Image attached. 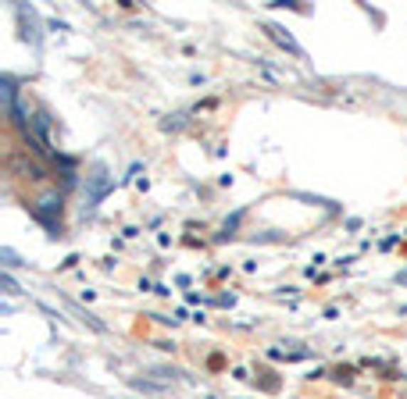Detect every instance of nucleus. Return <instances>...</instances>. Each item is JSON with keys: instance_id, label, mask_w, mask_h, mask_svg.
I'll list each match as a JSON object with an SVG mask.
<instances>
[{"instance_id": "nucleus-4", "label": "nucleus", "mask_w": 407, "mask_h": 399, "mask_svg": "<svg viewBox=\"0 0 407 399\" xmlns=\"http://www.w3.org/2000/svg\"><path fill=\"white\" fill-rule=\"evenodd\" d=\"M132 388H139V392H164L168 385H161V381H143V378H132Z\"/></svg>"}, {"instance_id": "nucleus-1", "label": "nucleus", "mask_w": 407, "mask_h": 399, "mask_svg": "<svg viewBox=\"0 0 407 399\" xmlns=\"http://www.w3.org/2000/svg\"><path fill=\"white\" fill-rule=\"evenodd\" d=\"M36 218L58 235V232H61V221H58V218H61V193H43V196L36 200Z\"/></svg>"}, {"instance_id": "nucleus-3", "label": "nucleus", "mask_w": 407, "mask_h": 399, "mask_svg": "<svg viewBox=\"0 0 407 399\" xmlns=\"http://www.w3.org/2000/svg\"><path fill=\"white\" fill-rule=\"evenodd\" d=\"M265 29H268V36H272V40H275L279 47H286L290 54H300V47H297V40H293V36H290L286 29H279V26H265Z\"/></svg>"}, {"instance_id": "nucleus-5", "label": "nucleus", "mask_w": 407, "mask_h": 399, "mask_svg": "<svg viewBox=\"0 0 407 399\" xmlns=\"http://www.w3.org/2000/svg\"><path fill=\"white\" fill-rule=\"evenodd\" d=\"M186 125V115H171V122H164V129H182Z\"/></svg>"}, {"instance_id": "nucleus-2", "label": "nucleus", "mask_w": 407, "mask_h": 399, "mask_svg": "<svg viewBox=\"0 0 407 399\" xmlns=\"http://www.w3.org/2000/svg\"><path fill=\"white\" fill-rule=\"evenodd\" d=\"M86 189H90V203H100V200H104V193L111 189V175H107L104 164H97V168L86 175Z\"/></svg>"}]
</instances>
